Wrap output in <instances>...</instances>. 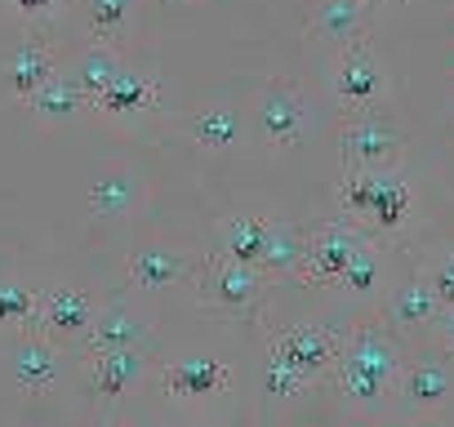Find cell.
<instances>
[{"label": "cell", "instance_id": "ba28073f", "mask_svg": "<svg viewBox=\"0 0 454 427\" xmlns=\"http://www.w3.org/2000/svg\"><path fill=\"white\" fill-rule=\"evenodd\" d=\"M361 245H365V237L352 223H325V228H317L308 237V254H303V272L299 276L308 285H317V290L339 285L343 272H348V263H352V254Z\"/></svg>", "mask_w": 454, "mask_h": 427}, {"label": "cell", "instance_id": "d4e9b609", "mask_svg": "<svg viewBox=\"0 0 454 427\" xmlns=\"http://www.w3.org/2000/svg\"><path fill=\"white\" fill-rule=\"evenodd\" d=\"M85 23L98 45H121L134 27V0H85Z\"/></svg>", "mask_w": 454, "mask_h": 427}, {"label": "cell", "instance_id": "e0dca14e", "mask_svg": "<svg viewBox=\"0 0 454 427\" xmlns=\"http://www.w3.org/2000/svg\"><path fill=\"white\" fill-rule=\"evenodd\" d=\"M143 347H112V352H94V387L103 396H129L143 383Z\"/></svg>", "mask_w": 454, "mask_h": 427}, {"label": "cell", "instance_id": "6da1fadb", "mask_svg": "<svg viewBox=\"0 0 454 427\" xmlns=\"http://www.w3.org/2000/svg\"><path fill=\"white\" fill-rule=\"evenodd\" d=\"M401 374V347L392 325H352L343 330L339 356H334V383L356 409H374Z\"/></svg>", "mask_w": 454, "mask_h": 427}, {"label": "cell", "instance_id": "9a60e30c", "mask_svg": "<svg viewBox=\"0 0 454 427\" xmlns=\"http://www.w3.org/2000/svg\"><path fill=\"white\" fill-rule=\"evenodd\" d=\"M436 312H441V299H436V290H432L427 276H423V281H410V285H401V290L387 294V303H383V325H392L396 334H414V330L432 325Z\"/></svg>", "mask_w": 454, "mask_h": 427}, {"label": "cell", "instance_id": "30bf717a", "mask_svg": "<svg viewBox=\"0 0 454 427\" xmlns=\"http://www.w3.org/2000/svg\"><path fill=\"white\" fill-rule=\"evenodd\" d=\"M59 378H63V356L50 343V334L23 330V338L14 347V383L27 396H45L50 387H59Z\"/></svg>", "mask_w": 454, "mask_h": 427}, {"label": "cell", "instance_id": "3957f363", "mask_svg": "<svg viewBox=\"0 0 454 427\" xmlns=\"http://www.w3.org/2000/svg\"><path fill=\"white\" fill-rule=\"evenodd\" d=\"M268 276L250 263H237L227 254H209L192 268V294L200 303V312L218 316V321H254L263 312V290Z\"/></svg>", "mask_w": 454, "mask_h": 427}, {"label": "cell", "instance_id": "ac0fdd59", "mask_svg": "<svg viewBox=\"0 0 454 427\" xmlns=\"http://www.w3.org/2000/svg\"><path fill=\"white\" fill-rule=\"evenodd\" d=\"M187 134H192V143H196L200 151H227V147H237V143H241L246 120H241L237 107L214 103V107H200V112L192 116Z\"/></svg>", "mask_w": 454, "mask_h": 427}, {"label": "cell", "instance_id": "484cf974", "mask_svg": "<svg viewBox=\"0 0 454 427\" xmlns=\"http://www.w3.org/2000/svg\"><path fill=\"white\" fill-rule=\"evenodd\" d=\"M125 67H121V58H116V45H94L85 58H76V67H72V81L81 85V94H85V103L94 107L98 103V94L121 76Z\"/></svg>", "mask_w": 454, "mask_h": 427}, {"label": "cell", "instance_id": "7a4b0ae2", "mask_svg": "<svg viewBox=\"0 0 454 427\" xmlns=\"http://www.w3.org/2000/svg\"><path fill=\"white\" fill-rule=\"evenodd\" d=\"M339 343H343V330H334V325H294V330H281L277 343H272V361L263 369V392L272 400L299 396L308 383H317L321 374L334 369Z\"/></svg>", "mask_w": 454, "mask_h": 427}, {"label": "cell", "instance_id": "83f0119b", "mask_svg": "<svg viewBox=\"0 0 454 427\" xmlns=\"http://www.w3.org/2000/svg\"><path fill=\"white\" fill-rule=\"evenodd\" d=\"M32 312H36V294L32 290H23L14 281L0 285V325H19L23 330L32 321Z\"/></svg>", "mask_w": 454, "mask_h": 427}, {"label": "cell", "instance_id": "ffe728a7", "mask_svg": "<svg viewBox=\"0 0 454 427\" xmlns=\"http://www.w3.org/2000/svg\"><path fill=\"white\" fill-rule=\"evenodd\" d=\"M85 343H90V352L143 347V343H147V325H143L129 307H107V312H94V325H90Z\"/></svg>", "mask_w": 454, "mask_h": 427}, {"label": "cell", "instance_id": "603a6c76", "mask_svg": "<svg viewBox=\"0 0 454 427\" xmlns=\"http://www.w3.org/2000/svg\"><path fill=\"white\" fill-rule=\"evenodd\" d=\"M90 209L98 214V219H107V223L129 219V214L138 209V178H134L129 169L103 174V178L90 187Z\"/></svg>", "mask_w": 454, "mask_h": 427}, {"label": "cell", "instance_id": "44dd1931", "mask_svg": "<svg viewBox=\"0 0 454 427\" xmlns=\"http://www.w3.org/2000/svg\"><path fill=\"white\" fill-rule=\"evenodd\" d=\"M59 67H54V50L50 45H41V41H27L14 58H10V67H5V81H10V94L14 98H32L50 76H54Z\"/></svg>", "mask_w": 454, "mask_h": 427}, {"label": "cell", "instance_id": "7c38bea8", "mask_svg": "<svg viewBox=\"0 0 454 427\" xmlns=\"http://www.w3.org/2000/svg\"><path fill=\"white\" fill-rule=\"evenodd\" d=\"M129 285L134 290H174L192 281V259L174 245H143L129 254Z\"/></svg>", "mask_w": 454, "mask_h": 427}, {"label": "cell", "instance_id": "f546056e", "mask_svg": "<svg viewBox=\"0 0 454 427\" xmlns=\"http://www.w3.org/2000/svg\"><path fill=\"white\" fill-rule=\"evenodd\" d=\"M10 5H14V14H19V19L41 23V19H54V14L67 5V0H10Z\"/></svg>", "mask_w": 454, "mask_h": 427}, {"label": "cell", "instance_id": "8fae6325", "mask_svg": "<svg viewBox=\"0 0 454 427\" xmlns=\"http://www.w3.org/2000/svg\"><path fill=\"white\" fill-rule=\"evenodd\" d=\"M396 392L410 409L427 414V409H441L445 396H450V356H414V361H401V374H396Z\"/></svg>", "mask_w": 454, "mask_h": 427}, {"label": "cell", "instance_id": "9c48e42d", "mask_svg": "<svg viewBox=\"0 0 454 427\" xmlns=\"http://www.w3.org/2000/svg\"><path fill=\"white\" fill-rule=\"evenodd\" d=\"M94 325V303L81 294V290H50L45 299H36V312L23 330H36V334H50V338H63V343H76L85 338Z\"/></svg>", "mask_w": 454, "mask_h": 427}, {"label": "cell", "instance_id": "1f68e13d", "mask_svg": "<svg viewBox=\"0 0 454 427\" xmlns=\"http://www.w3.org/2000/svg\"><path fill=\"white\" fill-rule=\"evenodd\" d=\"M365 5H379V0H365Z\"/></svg>", "mask_w": 454, "mask_h": 427}, {"label": "cell", "instance_id": "2e32d148", "mask_svg": "<svg viewBox=\"0 0 454 427\" xmlns=\"http://www.w3.org/2000/svg\"><path fill=\"white\" fill-rule=\"evenodd\" d=\"M370 27V5L365 0H321L312 14V41H334L348 45L356 36H365Z\"/></svg>", "mask_w": 454, "mask_h": 427}, {"label": "cell", "instance_id": "5b68a950", "mask_svg": "<svg viewBox=\"0 0 454 427\" xmlns=\"http://www.w3.org/2000/svg\"><path fill=\"white\" fill-rule=\"evenodd\" d=\"M401 147H405V134L383 112V103L365 107V112H352L343 134H339V151H343L348 169H387V165H396Z\"/></svg>", "mask_w": 454, "mask_h": 427}, {"label": "cell", "instance_id": "4316f807", "mask_svg": "<svg viewBox=\"0 0 454 427\" xmlns=\"http://www.w3.org/2000/svg\"><path fill=\"white\" fill-rule=\"evenodd\" d=\"M379 250L365 241L356 254H352V263H348V272H343V281L339 285H348V290H356V294H365V290H374L379 285Z\"/></svg>", "mask_w": 454, "mask_h": 427}, {"label": "cell", "instance_id": "4fadbf2b", "mask_svg": "<svg viewBox=\"0 0 454 427\" xmlns=\"http://www.w3.org/2000/svg\"><path fill=\"white\" fill-rule=\"evenodd\" d=\"M303 254H308V237L290 223V219H268V237H263V259L259 272L268 281H290L303 272Z\"/></svg>", "mask_w": 454, "mask_h": 427}, {"label": "cell", "instance_id": "cb8c5ba5", "mask_svg": "<svg viewBox=\"0 0 454 427\" xmlns=\"http://www.w3.org/2000/svg\"><path fill=\"white\" fill-rule=\"evenodd\" d=\"M263 237H268L263 214H232V219L218 228L223 254L237 259V263H250V268H259V259H263Z\"/></svg>", "mask_w": 454, "mask_h": 427}, {"label": "cell", "instance_id": "d6986e66", "mask_svg": "<svg viewBox=\"0 0 454 427\" xmlns=\"http://www.w3.org/2000/svg\"><path fill=\"white\" fill-rule=\"evenodd\" d=\"M27 107L36 112V120H50V125H63V120H72V116H81L90 103H85V94H81V85L72 81V72L63 76V72H54L32 98H27Z\"/></svg>", "mask_w": 454, "mask_h": 427}, {"label": "cell", "instance_id": "4dcf8cb0", "mask_svg": "<svg viewBox=\"0 0 454 427\" xmlns=\"http://www.w3.org/2000/svg\"><path fill=\"white\" fill-rule=\"evenodd\" d=\"M436 330H441V347H445V356L454 361V303H445L441 312H436V321H432Z\"/></svg>", "mask_w": 454, "mask_h": 427}, {"label": "cell", "instance_id": "277c9868", "mask_svg": "<svg viewBox=\"0 0 454 427\" xmlns=\"http://www.w3.org/2000/svg\"><path fill=\"white\" fill-rule=\"evenodd\" d=\"M410 182L387 165V169H348L343 182V209L365 219L379 232H396L410 223Z\"/></svg>", "mask_w": 454, "mask_h": 427}, {"label": "cell", "instance_id": "f1b7e54d", "mask_svg": "<svg viewBox=\"0 0 454 427\" xmlns=\"http://www.w3.org/2000/svg\"><path fill=\"white\" fill-rule=\"evenodd\" d=\"M427 285L436 290V299H441V307L445 303H454V254H445L432 272H427Z\"/></svg>", "mask_w": 454, "mask_h": 427}, {"label": "cell", "instance_id": "5bb4252c", "mask_svg": "<svg viewBox=\"0 0 454 427\" xmlns=\"http://www.w3.org/2000/svg\"><path fill=\"white\" fill-rule=\"evenodd\" d=\"M223 387H232V369L223 361L192 356V361H174L165 369V392L178 400H205V396H218Z\"/></svg>", "mask_w": 454, "mask_h": 427}, {"label": "cell", "instance_id": "8992f818", "mask_svg": "<svg viewBox=\"0 0 454 427\" xmlns=\"http://www.w3.org/2000/svg\"><path fill=\"white\" fill-rule=\"evenodd\" d=\"M334 98L343 103V112H365V107H379L387 98L383 63L365 36L343 45V54L334 63Z\"/></svg>", "mask_w": 454, "mask_h": 427}, {"label": "cell", "instance_id": "7402d4cb", "mask_svg": "<svg viewBox=\"0 0 454 427\" xmlns=\"http://www.w3.org/2000/svg\"><path fill=\"white\" fill-rule=\"evenodd\" d=\"M156 98H160V89H156L147 76H129V72H121V76L98 94L94 112H103V116H143V112L156 107Z\"/></svg>", "mask_w": 454, "mask_h": 427}, {"label": "cell", "instance_id": "52a82bcc", "mask_svg": "<svg viewBox=\"0 0 454 427\" xmlns=\"http://www.w3.org/2000/svg\"><path fill=\"white\" fill-rule=\"evenodd\" d=\"M254 129L272 151H286L303 138L308 129V98L299 89H290L286 81H272L259 98H254Z\"/></svg>", "mask_w": 454, "mask_h": 427}]
</instances>
